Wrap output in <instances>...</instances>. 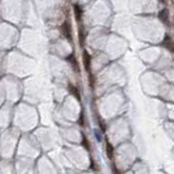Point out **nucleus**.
<instances>
[{
  "mask_svg": "<svg viewBox=\"0 0 174 174\" xmlns=\"http://www.w3.org/2000/svg\"><path fill=\"white\" fill-rule=\"evenodd\" d=\"M61 31H62V34L64 35V37H66L68 40L72 42V32H71V27H70L68 22H64V23L62 24Z\"/></svg>",
  "mask_w": 174,
  "mask_h": 174,
  "instance_id": "1",
  "label": "nucleus"
},
{
  "mask_svg": "<svg viewBox=\"0 0 174 174\" xmlns=\"http://www.w3.org/2000/svg\"><path fill=\"white\" fill-rule=\"evenodd\" d=\"M163 46L166 47L168 50L174 54V40L171 39V37L169 35H166L163 38Z\"/></svg>",
  "mask_w": 174,
  "mask_h": 174,
  "instance_id": "2",
  "label": "nucleus"
},
{
  "mask_svg": "<svg viewBox=\"0 0 174 174\" xmlns=\"http://www.w3.org/2000/svg\"><path fill=\"white\" fill-rule=\"evenodd\" d=\"M159 19H160V21H161L162 23L168 25V24H169V11H168L166 9L161 10V11L159 12Z\"/></svg>",
  "mask_w": 174,
  "mask_h": 174,
  "instance_id": "3",
  "label": "nucleus"
},
{
  "mask_svg": "<svg viewBox=\"0 0 174 174\" xmlns=\"http://www.w3.org/2000/svg\"><path fill=\"white\" fill-rule=\"evenodd\" d=\"M83 63H84V66L87 71L90 70V56L87 51H84L83 52Z\"/></svg>",
  "mask_w": 174,
  "mask_h": 174,
  "instance_id": "4",
  "label": "nucleus"
},
{
  "mask_svg": "<svg viewBox=\"0 0 174 174\" xmlns=\"http://www.w3.org/2000/svg\"><path fill=\"white\" fill-rule=\"evenodd\" d=\"M66 60L69 61V63H71V66H73V69L75 71H78V66H77V63H76V60H75V57L73 56V54H70L69 57L66 58Z\"/></svg>",
  "mask_w": 174,
  "mask_h": 174,
  "instance_id": "5",
  "label": "nucleus"
},
{
  "mask_svg": "<svg viewBox=\"0 0 174 174\" xmlns=\"http://www.w3.org/2000/svg\"><path fill=\"white\" fill-rule=\"evenodd\" d=\"M106 150H107V156H108V158L112 160L113 154H114V149H113V146L110 143H107V146H106Z\"/></svg>",
  "mask_w": 174,
  "mask_h": 174,
  "instance_id": "6",
  "label": "nucleus"
},
{
  "mask_svg": "<svg viewBox=\"0 0 174 174\" xmlns=\"http://www.w3.org/2000/svg\"><path fill=\"white\" fill-rule=\"evenodd\" d=\"M69 89H70V92H71V94H72L77 100H81V96H80V93H78V90L76 87H74L73 85L69 84Z\"/></svg>",
  "mask_w": 174,
  "mask_h": 174,
  "instance_id": "7",
  "label": "nucleus"
},
{
  "mask_svg": "<svg viewBox=\"0 0 174 174\" xmlns=\"http://www.w3.org/2000/svg\"><path fill=\"white\" fill-rule=\"evenodd\" d=\"M74 13H75V18H76V20L77 21H81L82 19V9L80 6H77V4H75L74 6Z\"/></svg>",
  "mask_w": 174,
  "mask_h": 174,
  "instance_id": "8",
  "label": "nucleus"
},
{
  "mask_svg": "<svg viewBox=\"0 0 174 174\" xmlns=\"http://www.w3.org/2000/svg\"><path fill=\"white\" fill-rule=\"evenodd\" d=\"M161 1H163V0H161Z\"/></svg>",
  "mask_w": 174,
  "mask_h": 174,
  "instance_id": "9",
  "label": "nucleus"
}]
</instances>
